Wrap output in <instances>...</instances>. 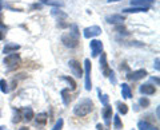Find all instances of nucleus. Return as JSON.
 <instances>
[{"mask_svg": "<svg viewBox=\"0 0 160 130\" xmlns=\"http://www.w3.org/2000/svg\"><path fill=\"white\" fill-rule=\"evenodd\" d=\"M20 112L23 113V118L27 121V122H29V121H32L33 120V110L31 108H24V109H21Z\"/></svg>", "mask_w": 160, "mask_h": 130, "instance_id": "4468645a", "label": "nucleus"}, {"mask_svg": "<svg viewBox=\"0 0 160 130\" xmlns=\"http://www.w3.org/2000/svg\"><path fill=\"white\" fill-rule=\"evenodd\" d=\"M4 64L7 67H16L20 64V56L16 52H11V54H7L4 56Z\"/></svg>", "mask_w": 160, "mask_h": 130, "instance_id": "7ed1b4c3", "label": "nucleus"}, {"mask_svg": "<svg viewBox=\"0 0 160 130\" xmlns=\"http://www.w3.org/2000/svg\"><path fill=\"white\" fill-rule=\"evenodd\" d=\"M4 38H6V32L0 28V39H4Z\"/></svg>", "mask_w": 160, "mask_h": 130, "instance_id": "7c9ffc66", "label": "nucleus"}, {"mask_svg": "<svg viewBox=\"0 0 160 130\" xmlns=\"http://www.w3.org/2000/svg\"><path fill=\"white\" fill-rule=\"evenodd\" d=\"M90 47H91V52H92V56L96 58L99 54H101V50H103V43L100 40H91L90 43Z\"/></svg>", "mask_w": 160, "mask_h": 130, "instance_id": "39448f33", "label": "nucleus"}, {"mask_svg": "<svg viewBox=\"0 0 160 130\" xmlns=\"http://www.w3.org/2000/svg\"><path fill=\"white\" fill-rule=\"evenodd\" d=\"M63 79H64V81H67L68 83H70L72 90H75V89H76V86H78V85H76V82H75L72 78H71V76H63Z\"/></svg>", "mask_w": 160, "mask_h": 130, "instance_id": "b1692460", "label": "nucleus"}, {"mask_svg": "<svg viewBox=\"0 0 160 130\" xmlns=\"http://www.w3.org/2000/svg\"><path fill=\"white\" fill-rule=\"evenodd\" d=\"M20 48V46L19 44H12V43H8L4 46V48H3V51H4V54H11L12 51H16V50Z\"/></svg>", "mask_w": 160, "mask_h": 130, "instance_id": "a211bd4d", "label": "nucleus"}, {"mask_svg": "<svg viewBox=\"0 0 160 130\" xmlns=\"http://www.w3.org/2000/svg\"><path fill=\"white\" fill-rule=\"evenodd\" d=\"M96 128H97V130H103V129H104V126H103V125H100V124H97V126H96Z\"/></svg>", "mask_w": 160, "mask_h": 130, "instance_id": "2f4dec72", "label": "nucleus"}, {"mask_svg": "<svg viewBox=\"0 0 160 130\" xmlns=\"http://www.w3.org/2000/svg\"><path fill=\"white\" fill-rule=\"evenodd\" d=\"M113 129L115 130H120V129H123V122H121V120H120V117L116 116L113 117Z\"/></svg>", "mask_w": 160, "mask_h": 130, "instance_id": "aec40b11", "label": "nucleus"}, {"mask_svg": "<svg viewBox=\"0 0 160 130\" xmlns=\"http://www.w3.org/2000/svg\"><path fill=\"white\" fill-rule=\"evenodd\" d=\"M152 2H154V0H131V4L132 6H138V7H146V8H148V6H150Z\"/></svg>", "mask_w": 160, "mask_h": 130, "instance_id": "f3484780", "label": "nucleus"}, {"mask_svg": "<svg viewBox=\"0 0 160 130\" xmlns=\"http://www.w3.org/2000/svg\"><path fill=\"white\" fill-rule=\"evenodd\" d=\"M3 129H4V128H3V126H0V130H3Z\"/></svg>", "mask_w": 160, "mask_h": 130, "instance_id": "c9c22d12", "label": "nucleus"}, {"mask_svg": "<svg viewBox=\"0 0 160 130\" xmlns=\"http://www.w3.org/2000/svg\"><path fill=\"white\" fill-rule=\"evenodd\" d=\"M138 128L139 130H158V128H155V125H152L150 121H146V120L140 121L138 124Z\"/></svg>", "mask_w": 160, "mask_h": 130, "instance_id": "f8f14e48", "label": "nucleus"}, {"mask_svg": "<svg viewBox=\"0 0 160 130\" xmlns=\"http://www.w3.org/2000/svg\"><path fill=\"white\" fill-rule=\"evenodd\" d=\"M140 93L146 95H154L156 93V89L152 85H142L140 86Z\"/></svg>", "mask_w": 160, "mask_h": 130, "instance_id": "ddd939ff", "label": "nucleus"}, {"mask_svg": "<svg viewBox=\"0 0 160 130\" xmlns=\"http://www.w3.org/2000/svg\"><path fill=\"white\" fill-rule=\"evenodd\" d=\"M121 94H123V97L127 98V99L132 97V91H131V89H129V86L127 85V83H123V85H121Z\"/></svg>", "mask_w": 160, "mask_h": 130, "instance_id": "6ab92c4d", "label": "nucleus"}, {"mask_svg": "<svg viewBox=\"0 0 160 130\" xmlns=\"http://www.w3.org/2000/svg\"><path fill=\"white\" fill-rule=\"evenodd\" d=\"M117 106H119V113L120 114H127L128 113V106L125 105V103H117Z\"/></svg>", "mask_w": 160, "mask_h": 130, "instance_id": "5701e85b", "label": "nucleus"}, {"mask_svg": "<svg viewBox=\"0 0 160 130\" xmlns=\"http://www.w3.org/2000/svg\"><path fill=\"white\" fill-rule=\"evenodd\" d=\"M70 68L72 71V74H74L76 78H82L83 76V68H82V64H80V62H78L76 59H72L70 60Z\"/></svg>", "mask_w": 160, "mask_h": 130, "instance_id": "20e7f679", "label": "nucleus"}, {"mask_svg": "<svg viewBox=\"0 0 160 130\" xmlns=\"http://www.w3.org/2000/svg\"><path fill=\"white\" fill-rule=\"evenodd\" d=\"M124 66H120V70H125V71H129V67L127 66V63H123Z\"/></svg>", "mask_w": 160, "mask_h": 130, "instance_id": "c756f323", "label": "nucleus"}, {"mask_svg": "<svg viewBox=\"0 0 160 130\" xmlns=\"http://www.w3.org/2000/svg\"><path fill=\"white\" fill-rule=\"evenodd\" d=\"M108 23H112V24H121L124 22V16L123 15H117V14H113V15H109L107 16L105 19Z\"/></svg>", "mask_w": 160, "mask_h": 130, "instance_id": "9b49d317", "label": "nucleus"}, {"mask_svg": "<svg viewBox=\"0 0 160 130\" xmlns=\"http://www.w3.org/2000/svg\"><path fill=\"white\" fill-rule=\"evenodd\" d=\"M101 34V28L99 26H92V27H88L84 30V38L90 39V38H93V36H97Z\"/></svg>", "mask_w": 160, "mask_h": 130, "instance_id": "0eeeda50", "label": "nucleus"}, {"mask_svg": "<svg viewBox=\"0 0 160 130\" xmlns=\"http://www.w3.org/2000/svg\"><path fill=\"white\" fill-rule=\"evenodd\" d=\"M99 97H100V102L103 103V105H108V95H101L100 91H99Z\"/></svg>", "mask_w": 160, "mask_h": 130, "instance_id": "c85d7f7f", "label": "nucleus"}, {"mask_svg": "<svg viewBox=\"0 0 160 130\" xmlns=\"http://www.w3.org/2000/svg\"><path fill=\"white\" fill-rule=\"evenodd\" d=\"M100 68L103 71V74H104V76H109V74H111V70H109L108 67V63H107V55L104 54V52H101V58H100Z\"/></svg>", "mask_w": 160, "mask_h": 130, "instance_id": "9d476101", "label": "nucleus"}, {"mask_svg": "<svg viewBox=\"0 0 160 130\" xmlns=\"http://www.w3.org/2000/svg\"><path fill=\"white\" fill-rule=\"evenodd\" d=\"M139 103H140V106L142 108H148L150 106V99H147V98H140V101H139Z\"/></svg>", "mask_w": 160, "mask_h": 130, "instance_id": "a878e982", "label": "nucleus"}, {"mask_svg": "<svg viewBox=\"0 0 160 130\" xmlns=\"http://www.w3.org/2000/svg\"><path fill=\"white\" fill-rule=\"evenodd\" d=\"M101 116H103V118H104V121H105L107 128H109V125H111V118H112V108H111V106L105 105L104 109L101 110Z\"/></svg>", "mask_w": 160, "mask_h": 130, "instance_id": "1a4fd4ad", "label": "nucleus"}, {"mask_svg": "<svg viewBox=\"0 0 160 130\" xmlns=\"http://www.w3.org/2000/svg\"><path fill=\"white\" fill-rule=\"evenodd\" d=\"M109 2H119V0H109Z\"/></svg>", "mask_w": 160, "mask_h": 130, "instance_id": "f704fd0d", "label": "nucleus"}, {"mask_svg": "<svg viewBox=\"0 0 160 130\" xmlns=\"http://www.w3.org/2000/svg\"><path fill=\"white\" fill-rule=\"evenodd\" d=\"M19 130H29V128H27V126H23V128H20Z\"/></svg>", "mask_w": 160, "mask_h": 130, "instance_id": "72a5a7b5", "label": "nucleus"}, {"mask_svg": "<svg viewBox=\"0 0 160 130\" xmlns=\"http://www.w3.org/2000/svg\"><path fill=\"white\" fill-rule=\"evenodd\" d=\"M62 43L70 48H75L79 44V31L76 26H72V31L66 32L62 36Z\"/></svg>", "mask_w": 160, "mask_h": 130, "instance_id": "f03ea898", "label": "nucleus"}, {"mask_svg": "<svg viewBox=\"0 0 160 130\" xmlns=\"http://www.w3.org/2000/svg\"><path fill=\"white\" fill-rule=\"evenodd\" d=\"M62 98H63L64 105H66V106H70V103H71V101H72V95H71V93H70V90H68V89L62 90Z\"/></svg>", "mask_w": 160, "mask_h": 130, "instance_id": "2eb2a0df", "label": "nucleus"}, {"mask_svg": "<svg viewBox=\"0 0 160 130\" xmlns=\"http://www.w3.org/2000/svg\"><path fill=\"white\" fill-rule=\"evenodd\" d=\"M147 76V71L146 70H136V71H133V72H128V75H127V78L129 79V81H139V79H143V78H146Z\"/></svg>", "mask_w": 160, "mask_h": 130, "instance_id": "6e6552de", "label": "nucleus"}, {"mask_svg": "<svg viewBox=\"0 0 160 130\" xmlns=\"http://www.w3.org/2000/svg\"><path fill=\"white\" fill-rule=\"evenodd\" d=\"M155 67H156V70H159V58L156 59V66Z\"/></svg>", "mask_w": 160, "mask_h": 130, "instance_id": "473e14b6", "label": "nucleus"}, {"mask_svg": "<svg viewBox=\"0 0 160 130\" xmlns=\"http://www.w3.org/2000/svg\"><path fill=\"white\" fill-rule=\"evenodd\" d=\"M43 3L49 4V6H62L63 4V3L59 2V0H43Z\"/></svg>", "mask_w": 160, "mask_h": 130, "instance_id": "393cba45", "label": "nucleus"}, {"mask_svg": "<svg viewBox=\"0 0 160 130\" xmlns=\"http://www.w3.org/2000/svg\"><path fill=\"white\" fill-rule=\"evenodd\" d=\"M21 120V116H20V110H15V117H13V124H17V122H20Z\"/></svg>", "mask_w": 160, "mask_h": 130, "instance_id": "cd10ccee", "label": "nucleus"}, {"mask_svg": "<svg viewBox=\"0 0 160 130\" xmlns=\"http://www.w3.org/2000/svg\"><path fill=\"white\" fill-rule=\"evenodd\" d=\"M146 12V11H148V8H146V7H133V8H127L124 10V12Z\"/></svg>", "mask_w": 160, "mask_h": 130, "instance_id": "412c9836", "label": "nucleus"}, {"mask_svg": "<svg viewBox=\"0 0 160 130\" xmlns=\"http://www.w3.org/2000/svg\"><path fill=\"white\" fill-rule=\"evenodd\" d=\"M93 109H95V105L90 98H82L75 105L74 114H75V117L84 118V117H88L90 114L93 112Z\"/></svg>", "mask_w": 160, "mask_h": 130, "instance_id": "f257e3e1", "label": "nucleus"}, {"mask_svg": "<svg viewBox=\"0 0 160 130\" xmlns=\"http://www.w3.org/2000/svg\"><path fill=\"white\" fill-rule=\"evenodd\" d=\"M35 120H36V125L44 126L48 122V116L45 113H40V114H37V116H36Z\"/></svg>", "mask_w": 160, "mask_h": 130, "instance_id": "dca6fc26", "label": "nucleus"}, {"mask_svg": "<svg viewBox=\"0 0 160 130\" xmlns=\"http://www.w3.org/2000/svg\"><path fill=\"white\" fill-rule=\"evenodd\" d=\"M84 64H86V90H91L92 87V82H91V60L90 59H86L84 60Z\"/></svg>", "mask_w": 160, "mask_h": 130, "instance_id": "423d86ee", "label": "nucleus"}, {"mask_svg": "<svg viewBox=\"0 0 160 130\" xmlns=\"http://www.w3.org/2000/svg\"><path fill=\"white\" fill-rule=\"evenodd\" d=\"M0 90L3 91V93H10V87H8V83H7L4 79H2V81H0Z\"/></svg>", "mask_w": 160, "mask_h": 130, "instance_id": "4be33fe9", "label": "nucleus"}, {"mask_svg": "<svg viewBox=\"0 0 160 130\" xmlns=\"http://www.w3.org/2000/svg\"><path fill=\"white\" fill-rule=\"evenodd\" d=\"M63 124H64V121L62 120V118H59V121L56 122V125L53 126L52 130H62V129H63Z\"/></svg>", "mask_w": 160, "mask_h": 130, "instance_id": "bb28decb", "label": "nucleus"}]
</instances>
